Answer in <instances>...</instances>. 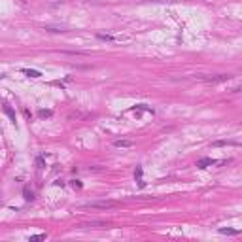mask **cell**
I'll return each instance as SVG.
<instances>
[{"mask_svg":"<svg viewBox=\"0 0 242 242\" xmlns=\"http://www.w3.org/2000/svg\"><path fill=\"white\" fill-rule=\"evenodd\" d=\"M204 81H212V83H219V81H229L231 74H219V76H212V78H200Z\"/></svg>","mask_w":242,"mask_h":242,"instance_id":"7a4b0ae2","label":"cell"},{"mask_svg":"<svg viewBox=\"0 0 242 242\" xmlns=\"http://www.w3.org/2000/svg\"><path fill=\"white\" fill-rule=\"evenodd\" d=\"M114 146L116 148H131L132 146V140H116Z\"/></svg>","mask_w":242,"mask_h":242,"instance_id":"ba28073f","label":"cell"},{"mask_svg":"<svg viewBox=\"0 0 242 242\" xmlns=\"http://www.w3.org/2000/svg\"><path fill=\"white\" fill-rule=\"evenodd\" d=\"M4 112H6V116H8L10 119H12V121L15 123V112H13V110H12V108H10L8 104H4Z\"/></svg>","mask_w":242,"mask_h":242,"instance_id":"9c48e42d","label":"cell"},{"mask_svg":"<svg viewBox=\"0 0 242 242\" xmlns=\"http://www.w3.org/2000/svg\"><path fill=\"white\" fill-rule=\"evenodd\" d=\"M23 195H25V200H34V191L29 187V185H25L23 189Z\"/></svg>","mask_w":242,"mask_h":242,"instance_id":"5b68a950","label":"cell"},{"mask_svg":"<svg viewBox=\"0 0 242 242\" xmlns=\"http://www.w3.org/2000/svg\"><path fill=\"white\" fill-rule=\"evenodd\" d=\"M72 187H74V189H81L83 185H81V182H80V180H74V182H72Z\"/></svg>","mask_w":242,"mask_h":242,"instance_id":"9a60e30c","label":"cell"},{"mask_svg":"<svg viewBox=\"0 0 242 242\" xmlns=\"http://www.w3.org/2000/svg\"><path fill=\"white\" fill-rule=\"evenodd\" d=\"M214 148H219V146H236V142H231V140H216L212 142Z\"/></svg>","mask_w":242,"mask_h":242,"instance_id":"8992f818","label":"cell"},{"mask_svg":"<svg viewBox=\"0 0 242 242\" xmlns=\"http://www.w3.org/2000/svg\"><path fill=\"white\" fill-rule=\"evenodd\" d=\"M97 38L99 40H106V42H116V38L110 36V34H97Z\"/></svg>","mask_w":242,"mask_h":242,"instance_id":"7c38bea8","label":"cell"},{"mask_svg":"<svg viewBox=\"0 0 242 242\" xmlns=\"http://www.w3.org/2000/svg\"><path fill=\"white\" fill-rule=\"evenodd\" d=\"M53 116V112L51 110H40L38 112V117H42V119H45V117H51Z\"/></svg>","mask_w":242,"mask_h":242,"instance_id":"4fadbf2b","label":"cell"},{"mask_svg":"<svg viewBox=\"0 0 242 242\" xmlns=\"http://www.w3.org/2000/svg\"><path fill=\"white\" fill-rule=\"evenodd\" d=\"M135 178H136V182H138V185H140V187H144V185H146V182L142 180V167H138V168H136Z\"/></svg>","mask_w":242,"mask_h":242,"instance_id":"52a82bcc","label":"cell"},{"mask_svg":"<svg viewBox=\"0 0 242 242\" xmlns=\"http://www.w3.org/2000/svg\"><path fill=\"white\" fill-rule=\"evenodd\" d=\"M23 74L29 76V78H40V76H42V72L32 70V68H23Z\"/></svg>","mask_w":242,"mask_h":242,"instance_id":"277c9868","label":"cell"},{"mask_svg":"<svg viewBox=\"0 0 242 242\" xmlns=\"http://www.w3.org/2000/svg\"><path fill=\"white\" fill-rule=\"evenodd\" d=\"M212 165H218V161L212 157H204V159H199L197 161V167L199 168H206V167H212Z\"/></svg>","mask_w":242,"mask_h":242,"instance_id":"3957f363","label":"cell"},{"mask_svg":"<svg viewBox=\"0 0 242 242\" xmlns=\"http://www.w3.org/2000/svg\"><path fill=\"white\" fill-rule=\"evenodd\" d=\"M114 206H117V203H114V200H91V203L83 204L81 208H102V210H106V208H114Z\"/></svg>","mask_w":242,"mask_h":242,"instance_id":"6da1fadb","label":"cell"},{"mask_svg":"<svg viewBox=\"0 0 242 242\" xmlns=\"http://www.w3.org/2000/svg\"><path fill=\"white\" fill-rule=\"evenodd\" d=\"M36 167H38V168H44V157H38V159H36Z\"/></svg>","mask_w":242,"mask_h":242,"instance_id":"2e32d148","label":"cell"},{"mask_svg":"<svg viewBox=\"0 0 242 242\" xmlns=\"http://www.w3.org/2000/svg\"><path fill=\"white\" fill-rule=\"evenodd\" d=\"M45 30H49V32H66V29H63V27H44Z\"/></svg>","mask_w":242,"mask_h":242,"instance_id":"5bb4252c","label":"cell"},{"mask_svg":"<svg viewBox=\"0 0 242 242\" xmlns=\"http://www.w3.org/2000/svg\"><path fill=\"white\" fill-rule=\"evenodd\" d=\"M45 233H40V235H32V236H29V240L30 242H38V240H45Z\"/></svg>","mask_w":242,"mask_h":242,"instance_id":"30bf717a","label":"cell"},{"mask_svg":"<svg viewBox=\"0 0 242 242\" xmlns=\"http://www.w3.org/2000/svg\"><path fill=\"white\" fill-rule=\"evenodd\" d=\"M219 233H221V235H238L240 231H238V229H225V227H221Z\"/></svg>","mask_w":242,"mask_h":242,"instance_id":"8fae6325","label":"cell"}]
</instances>
